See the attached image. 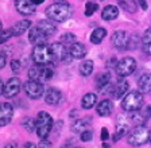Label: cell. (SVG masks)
Segmentation results:
<instances>
[{"label": "cell", "mask_w": 151, "mask_h": 148, "mask_svg": "<svg viewBox=\"0 0 151 148\" xmlns=\"http://www.w3.org/2000/svg\"><path fill=\"white\" fill-rule=\"evenodd\" d=\"M72 15V8L66 1L63 3H54L46 8V16L51 22H65Z\"/></svg>", "instance_id": "1"}, {"label": "cell", "mask_w": 151, "mask_h": 148, "mask_svg": "<svg viewBox=\"0 0 151 148\" xmlns=\"http://www.w3.org/2000/svg\"><path fill=\"white\" fill-rule=\"evenodd\" d=\"M150 139L151 131L142 124V125H135L131 129V132L128 133V137H127V142L134 147H139V145H143L147 142H150Z\"/></svg>", "instance_id": "2"}, {"label": "cell", "mask_w": 151, "mask_h": 148, "mask_svg": "<svg viewBox=\"0 0 151 148\" xmlns=\"http://www.w3.org/2000/svg\"><path fill=\"white\" fill-rule=\"evenodd\" d=\"M54 76V69L50 65H35L31 69L28 70V77L32 81H38L45 84L46 81H49L50 78H53Z\"/></svg>", "instance_id": "3"}, {"label": "cell", "mask_w": 151, "mask_h": 148, "mask_svg": "<svg viewBox=\"0 0 151 148\" xmlns=\"http://www.w3.org/2000/svg\"><path fill=\"white\" fill-rule=\"evenodd\" d=\"M32 61H34L35 65H50V63H53L54 57L51 54L50 46H47L46 43L35 44L34 50H32Z\"/></svg>", "instance_id": "4"}, {"label": "cell", "mask_w": 151, "mask_h": 148, "mask_svg": "<svg viewBox=\"0 0 151 148\" xmlns=\"http://www.w3.org/2000/svg\"><path fill=\"white\" fill-rule=\"evenodd\" d=\"M51 129H53V117L45 110L39 112L37 117V135L39 136V139H47Z\"/></svg>", "instance_id": "5"}, {"label": "cell", "mask_w": 151, "mask_h": 148, "mask_svg": "<svg viewBox=\"0 0 151 148\" xmlns=\"http://www.w3.org/2000/svg\"><path fill=\"white\" fill-rule=\"evenodd\" d=\"M142 105H143V93H140V92H138V90L127 93L122 101V108L126 110V112L140 110Z\"/></svg>", "instance_id": "6"}, {"label": "cell", "mask_w": 151, "mask_h": 148, "mask_svg": "<svg viewBox=\"0 0 151 148\" xmlns=\"http://www.w3.org/2000/svg\"><path fill=\"white\" fill-rule=\"evenodd\" d=\"M135 69H136V61L132 57H126V58H123V59H120L117 62L116 67H115L116 74L120 78L131 76L132 73L135 71Z\"/></svg>", "instance_id": "7"}, {"label": "cell", "mask_w": 151, "mask_h": 148, "mask_svg": "<svg viewBox=\"0 0 151 148\" xmlns=\"http://www.w3.org/2000/svg\"><path fill=\"white\" fill-rule=\"evenodd\" d=\"M24 92L30 98H32V100H38V98H41L42 96H43L45 86H43L42 82L30 79V81H27L24 84Z\"/></svg>", "instance_id": "8"}, {"label": "cell", "mask_w": 151, "mask_h": 148, "mask_svg": "<svg viewBox=\"0 0 151 148\" xmlns=\"http://www.w3.org/2000/svg\"><path fill=\"white\" fill-rule=\"evenodd\" d=\"M22 89V81L18 77H12L7 81L6 86H4V97L7 98H12L18 94Z\"/></svg>", "instance_id": "9"}, {"label": "cell", "mask_w": 151, "mask_h": 148, "mask_svg": "<svg viewBox=\"0 0 151 148\" xmlns=\"http://www.w3.org/2000/svg\"><path fill=\"white\" fill-rule=\"evenodd\" d=\"M49 35L43 31V30L39 27V26H34L31 29L28 30V41L34 44H42L47 41Z\"/></svg>", "instance_id": "10"}, {"label": "cell", "mask_w": 151, "mask_h": 148, "mask_svg": "<svg viewBox=\"0 0 151 148\" xmlns=\"http://www.w3.org/2000/svg\"><path fill=\"white\" fill-rule=\"evenodd\" d=\"M128 35H127L126 31L123 30H117L112 34L111 36V43L115 49H119V50H123V49H127V44H128Z\"/></svg>", "instance_id": "11"}, {"label": "cell", "mask_w": 151, "mask_h": 148, "mask_svg": "<svg viewBox=\"0 0 151 148\" xmlns=\"http://www.w3.org/2000/svg\"><path fill=\"white\" fill-rule=\"evenodd\" d=\"M50 50H51V54L54 57V61H68L69 59V50L66 49L65 43H53L50 44Z\"/></svg>", "instance_id": "12"}, {"label": "cell", "mask_w": 151, "mask_h": 148, "mask_svg": "<svg viewBox=\"0 0 151 148\" xmlns=\"http://www.w3.org/2000/svg\"><path fill=\"white\" fill-rule=\"evenodd\" d=\"M14 116V108L8 102H1L0 104V127H4L11 123Z\"/></svg>", "instance_id": "13"}, {"label": "cell", "mask_w": 151, "mask_h": 148, "mask_svg": "<svg viewBox=\"0 0 151 148\" xmlns=\"http://www.w3.org/2000/svg\"><path fill=\"white\" fill-rule=\"evenodd\" d=\"M15 8L22 15H31L35 12V4L32 0H15Z\"/></svg>", "instance_id": "14"}, {"label": "cell", "mask_w": 151, "mask_h": 148, "mask_svg": "<svg viewBox=\"0 0 151 148\" xmlns=\"http://www.w3.org/2000/svg\"><path fill=\"white\" fill-rule=\"evenodd\" d=\"M128 88H129L128 82H127L124 78H120L119 81L115 84V86L112 88V93H111V94H112V97L115 98V100H119V98L124 97V96L127 94Z\"/></svg>", "instance_id": "15"}, {"label": "cell", "mask_w": 151, "mask_h": 148, "mask_svg": "<svg viewBox=\"0 0 151 148\" xmlns=\"http://www.w3.org/2000/svg\"><path fill=\"white\" fill-rule=\"evenodd\" d=\"M128 129H129V123L126 120V117L120 116L119 121H117V125H116V132H115V135H113V142L120 140L123 136L128 132Z\"/></svg>", "instance_id": "16"}, {"label": "cell", "mask_w": 151, "mask_h": 148, "mask_svg": "<svg viewBox=\"0 0 151 148\" xmlns=\"http://www.w3.org/2000/svg\"><path fill=\"white\" fill-rule=\"evenodd\" d=\"M69 54L74 59H81L86 55V47L80 42H73L69 47Z\"/></svg>", "instance_id": "17"}, {"label": "cell", "mask_w": 151, "mask_h": 148, "mask_svg": "<svg viewBox=\"0 0 151 148\" xmlns=\"http://www.w3.org/2000/svg\"><path fill=\"white\" fill-rule=\"evenodd\" d=\"M45 101L49 105H58L62 101V93L58 89L50 88L45 94Z\"/></svg>", "instance_id": "18"}, {"label": "cell", "mask_w": 151, "mask_h": 148, "mask_svg": "<svg viewBox=\"0 0 151 148\" xmlns=\"http://www.w3.org/2000/svg\"><path fill=\"white\" fill-rule=\"evenodd\" d=\"M91 124H92L91 117L78 119L74 121V124H73V127H72V131L74 133H80V135H81L82 132H85V131H88V129L91 128Z\"/></svg>", "instance_id": "19"}, {"label": "cell", "mask_w": 151, "mask_h": 148, "mask_svg": "<svg viewBox=\"0 0 151 148\" xmlns=\"http://www.w3.org/2000/svg\"><path fill=\"white\" fill-rule=\"evenodd\" d=\"M112 110H113V104L111 100H103L100 104L96 107V112H97V114L101 117L111 116Z\"/></svg>", "instance_id": "20"}, {"label": "cell", "mask_w": 151, "mask_h": 148, "mask_svg": "<svg viewBox=\"0 0 151 148\" xmlns=\"http://www.w3.org/2000/svg\"><path fill=\"white\" fill-rule=\"evenodd\" d=\"M119 16V8L113 4H109V6L104 7V10L101 11V18L107 22H111V20H115Z\"/></svg>", "instance_id": "21"}, {"label": "cell", "mask_w": 151, "mask_h": 148, "mask_svg": "<svg viewBox=\"0 0 151 148\" xmlns=\"http://www.w3.org/2000/svg\"><path fill=\"white\" fill-rule=\"evenodd\" d=\"M138 86H139V92L140 93H150L151 92V73H145L142 74V77L138 81Z\"/></svg>", "instance_id": "22"}, {"label": "cell", "mask_w": 151, "mask_h": 148, "mask_svg": "<svg viewBox=\"0 0 151 148\" xmlns=\"http://www.w3.org/2000/svg\"><path fill=\"white\" fill-rule=\"evenodd\" d=\"M31 29V22L30 20H27V19H24V20H19V22H16L15 24L12 26V32H14V35L15 36H20V35H23L27 30H30Z\"/></svg>", "instance_id": "23"}, {"label": "cell", "mask_w": 151, "mask_h": 148, "mask_svg": "<svg viewBox=\"0 0 151 148\" xmlns=\"http://www.w3.org/2000/svg\"><path fill=\"white\" fill-rule=\"evenodd\" d=\"M140 43H142V50H143V53L147 54V55H151V27H148L145 31Z\"/></svg>", "instance_id": "24"}, {"label": "cell", "mask_w": 151, "mask_h": 148, "mask_svg": "<svg viewBox=\"0 0 151 148\" xmlns=\"http://www.w3.org/2000/svg\"><path fill=\"white\" fill-rule=\"evenodd\" d=\"M97 102V96L94 93H86L81 100V107L84 109H92Z\"/></svg>", "instance_id": "25"}, {"label": "cell", "mask_w": 151, "mask_h": 148, "mask_svg": "<svg viewBox=\"0 0 151 148\" xmlns=\"http://www.w3.org/2000/svg\"><path fill=\"white\" fill-rule=\"evenodd\" d=\"M107 36V30L103 29V27H99V29H94L91 34V42L94 44H99L103 42V39Z\"/></svg>", "instance_id": "26"}, {"label": "cell", "mask_w": 151, "mask_h": 148, "mask_svg": "<svg viewBox=\"0 0 151 148\" xmlns=\"http://www.w3.org/2000/svg\"><path fill=\"white\" fill-rule=\"evenodd\" d=\"M38 26H39L49 36H51V35H54L57 32V27L53 24L51 20H41V22H38Z\"/></svg>", "instance_id": "27"}, {"label": "cell", "mask_w": 151, "mask_h": 148, "mask_svg": "<svg viewBox=\"0 0 151 148\" xmlns=\"http://www.w3.org/2000/svg\"><path fill=\"white\" fill-rule=\"evenodd\" d=\"M117 3H119V6L122 7L124 11H127V12H136V10H138V6H136L135 0H117Z\"/></svg>", "instance_id": "28"}, {"label": "cell", "mask_w": 151, "mask_h": 148, "mask_svg": "<svg viewBox=\"0 0 151 148\" xmlns=\"http://www.w3.org/2000/svg\"><path fill=\"white\" fill-rule=\"evenodd\" d=\"M109 82H111V74L108 71L101 73V74H99V76L96 77V85H97L99 90H101L104 86H107Z\"/></svg>", "instance_id": "29"}, {"label": "cell", "mask_w": 151, "mask_h": 148, "mask_svg": "<svg viewBox=\"0 0 151 148\" xmlns=\"http://www.w3.org/2000/svg\"><path fill=\"white\" fill-rule=\"evenodd\" d=\"M80 70V74L84 77H88L92 74V71H93V61L88 59V61H84V62L80 65L78 67Z\"/></svg>", "instance_id": "30"}, {"label": "cell", "mask_w": 151, "mask_h": 148, "mask_svg": "<svg viewBox=\"0 0 151 148\" xmlns=\"http://www.w3.org/2000/svg\"><path fill=\"white\" fill-rule=\"evenodd\" d=\"M22 127L27 132H34L37 131V120L31 119V117H24L22 121Z\"/></svg>", "instance_id": "31"}, {"label": "cell", "mask_w": 151, "mask_h": 148, "mask_svg": "<svg viewBox=\"0 0 151 148\" xmlns=\"http://www.w3.org/2000/svg\"><path fill=\"white\" fill-rule=\"evenodd\" d=\"M99 10V4L93 1H88L85 4V16H92L96 11Z\"/></svg>", "instance_id": "32"}, {"label": "cell", "mask_w": 151, "mask_h": 148, "mask_svg": "<svg viewBox=\"0 0 151 148\" xmlns=\"http://www.w3.org/2000/svg\"><path fill=\"white\" fill-rule=\"evenodd\" d=\"M14 36V32L11 29L8 30H0V44L6 43L7 41H9V39Z\"/></svg>", "instance_id": "33"}, {"label": "cell", "mask_w": 151, "mask_h": 148, "mask_svg": "<svg viewBox=\"0 0 151 148\" xmlns=\"http://www.w3.org/2000/svg\"><path fill=\"white\" fill-rule=\"evenodd\" d=\"M61 42H63V43H73V42H76V35L72 34V32L63 34L61 36Z\"/></svg>", "instance_id": "34"}, {"label": "cell", "mask_w": 151, "mask_h": 148, "mask_svg": "<svg viewBox=\"0 0 151 148\" xmlns=\"http://www.w3.org/2000/svg\"><path fill=\"white\" fill-rule=\"evenodd\" d=\"M138 43H139V39L136 35H134V36H131V38L128 39V44H127V49H129V50H134V49L138 47Z\"/></svg>", "instance_id": "35"}, {"label": "cell", "mask_w": 151, "mask_h": 148, "mask_svg": "<svg viewBox=\"0 0 151 148\" xmlns=\"http://www.w3.org/2000/svg\"><path fill=\"white\" fill-rule=\"evenodd\" d=\"M80 136H81V140H82V142H91L92 139H93V132H92L91 129H88V131L82 132Z\"/></svg>", "instance_id": "36"}, {"label": "cell", "mask_w": 151, "mask_h": 148, "mask_svg": "<svg viewBox=\"0 0 151 148\" xmlns=\"http://www.w3.org/2000/svg\"><path fill=\"white\" fill-rule=\"evenodd\" d=\"M11 69H12L14 73H19L20 70H22V63L19 62V61H16V59H12L11 61Z\"/></svg>", "instance_id": "37"}, {"label": "cell", "mask_w": 151, "mask_h": 148, "mask_svg": "<svg viewBox=\"0 0 151 148\" xmlns=\"http://www.w3.org/2000/svg\"><path fill=\"white\" fill-rule=\"evenodd\" d=\"M38 148H53V145L47 139H41V142L38 144Z\"/></svg>", "instance_id": "38"}, {"label": "cell", "mask_w": 151, "mask_h": 148, "mask_svg": "<svg viewBox=\"0 0 151 148\" xmlns=\"http://www.w3.org/2000/svg\"><path fill=\"white\" fill-rule=\"evenodd\" d=\"M108 137H109L108 129L107 128H101V140H103V142H105V140H108Z\"/></svg>", "instance_id": "39"}, {"label": "cell", "mask_w": 151, "mask_h": 148, "mask_svg": "<svg viewBox=\"0 0 151 148\" xmlns=\"http://www.w3.org/2000/svg\"><path fill=\"white\" fill-rule=\"evenodd\" d=\"M6 55H4L3 53H0V69H3L4 66H6Z\"/></svg>", "instance_id": "40"}, {"label": "cell", "mask_w": 151, "mask_h": 148, "mask_svg": "<svg viewBox=\"0 0 151 148\" xmlns=\"http://www.w3.org/2000/svg\"><path fill=\"white\" fill-rule=\"evenodd\" d=\"M22 148H38V147L34 144V143H26V144L23 145Z\"/></svg>", "instance_id": "41"}, {"label": "cell", "mask_w": 151, "mask_h": 148, "mask_svg": "<svg viewBox=\"0 0 151 148\" xmlns=\"http://www.w3.org/2000/svg\"><path fill=\"white\" fill-rule=\"evenodd\" d=\"M139 3H140L142 10H147V3H146V0H139Z\"/></svg>", "instance_id": "42"}, {"label": "cell", "mask_w": 151, "mask_h": 148, "mask_svg": "<svg viewBox=\"0 0 151 148\" xmlns=\"http://www.w3.org/2000/svg\"><path fill=\"white\" fill-rule=\"evenodd\" d=\"M4 84H3V81H1V78H0V94H4Z\"/></svg>", "instance_id": "43"}, {"label": "cell", "mask_w": 151, "mask_h": 148, "mask_svg": "<svg viewBox=\"0 0 151 148\" xmlns=\"http://www.w3.org/2000/svg\"><path fill=\"white\" fill-rule=\"evenodd\" d=\"M32 1H34V4L37 6V4H42V3L45 1V0H32Z\"/></svg>", "instance_id": "44"}, {"label": "cell", "mask_w": 151, "mask_h": 148, "mask_svg": "<svg viewBox=\"0 0 151 148\" xmlns=\"http://www.w3.org/2000/svg\"><path fill=\"white\" fill-rule=\"evenodd\" d=\"M103 147L104 148H111V145L108 144V143H103Z\"/></svg>", "instance_id": "45"}, {"label": "cell", "mask_w": 151, "mask_h": 148, "mask_svg": "<svg viewBox=\"0 0 151 148\" xmlns=\"http://www.w3.org/2000/svg\"><path fill=\"white\" fill-rule=\"evenodd\" d=\"M4 148H12V145H6Z\"/></svg>", "instance_id": "46"}, {"label": "cell", "mask_w": 151, "mask_h": 148, "mask_svg": "<svg viewBox=\"0 0 151 148\" xmlns=\"http://www.w3.org/2000/svg\"><path fill=\"white\" fill-rule=\"evenodd\" d=\"M0 30H3V24H1V22H0Z\"/></svg>", "instance_id": "47"}, {"label": "cell", "mask_w": 151, "mask_h": 148, "mask_svg": "<svg viewBox=\"0 0 151 148\" xmlns=\"http://www.w3.org/2000/svg\"><path fill=\"white\" fill-rule=\"evenodd\" d=\"M150 143H151V139H150Z\"/></svg>", "instance_id": "48"}, {"label": "cell", "mask_w": 151, "mask_h": 148, "mask_svg": "<svg viewBox=\"0 0 151 148\" xmlns=\"http://www.w3.org/2000/svg\"><path fill=\"white\" fill-rule=\"evenodd\" d=\"M76 148H80V147H76Z\"/></svg>", "instance_id": "49"}]
</instances>
